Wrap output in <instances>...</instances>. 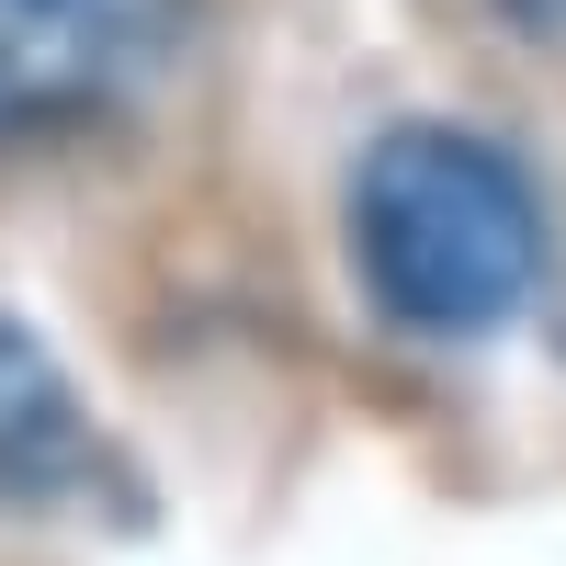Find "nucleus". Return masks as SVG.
I'll return each instance as SVG.
<instances>
[{
	"mask_svg": "<svg viewBox=\"0 0 566 566\" xmlns=\"http://www.w3.org/2000/svg\"><path fill=\"white\" fill-rule=\"evenodd\" d=\"M91 464V419L69 397V374L45 363L23 317H0V499H45Z\"/></svg>",
	"mask_w": 566,
	"mask_h": 566,
	"instance_id": "3",
	"label": "nucleus"
},
{
	"mask_svg": "<svg viewBox=\"0 0 566 566\" xmlns=\"http://www.w3.org/2000/svg\"><path fill=\"white\" fill-rule=\"evenodd\" d=\"M181 45V0H0V148L125 114Z\"/></svg>",
	"mask_w": 566,
	"mask_h": 566,
	"instance_id": "2",
	"label": "nucleus"
},
{
	"mask_svg": "<svg viewBox=\"0 0 566 566\" xmlns=\"http://www.w3.org/2000/svg\"><path fill=\"white\" fill-rule=\"evenodd\" d=\"M499 23L522 45H566V0H499Z\"/></svg>",
	"mask_w": 566,
	"mask_h": 566,
	"instance_id": "4",
	"label": "nucleus"
},
{
	"mask_svg": "<svg viewBox=\"0 0 566 566\" xmlns=\"http://www.w3.org/2000/svg\"><path fill=\"white\" fill-rule=\"evenodd\" d=\"M352 261L397 328L464 340V328H499L544 283V193L522 181L510 148L464 125H397L363 148Z\"/></svg>",
	"mask_w": 566,
	"mask_h": 566,
	"instance_id": "1",
	"label": "nucleus"
}]
</instances>
